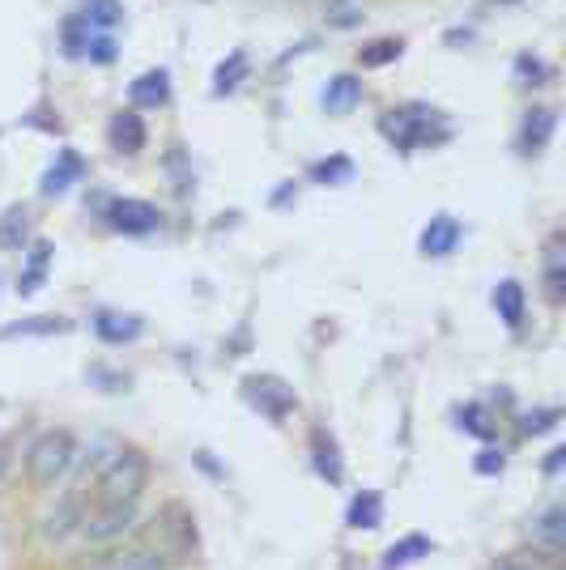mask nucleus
<instances>
[{
  "instance_id": "4",
  "label": "nucleus",
  "mask_w": 566,
  "mask_h": 570,
  "mask_svg": "<svg viewBox=\"0 0 566 570\" xmlns=\"http://www.w3.org/2000/svg\"><path fill=\"white\" fill-rule=\"evenodd\" d=\"M439 111H426V107H405V111H388V120H384V132L392 137V145L401 149V154H413V149H426V145H435L443 141L447 132L439 128Z\"/></svg>"
},
{
  "instance_id": "28",
  "label": "nucleus",
  "mask_w": 566,
  "mask_h": 570,
  "mask_svg": "<svg viewBox=\"0 0 566 570\" xmlns=\"http://www.w3.org/2000/svg\"><path fill=\"white\" fill-rule=\"evenodd\" d=\"M90 39H94V26H90L86 18H81V13H77V18L64 22V52H69V56H86Z\"/></svg>"
},
{
  "instance_id": "31",
  "label": "nucleus",
  "mask_w": 566,
  "mask_h": 570,
  "mask_svg": "<svg viewBox=\"0 0 566 570\" xmlns=\"http://www.w3.org/2000/svg\"><path fill=\"white\" fill-rule=\"evenodd\" d=\"M396 56H401V39H379V43L366 47V52H358V60L366 64V69H379V64H388Z\"/></svg>"
},
{
  "instance_id": "10",
  "label": "nucleus",
  "mask_w": 566,
  "mask_h": 570,
  "mask_svg": "<svg viewBox=\"0 0 566 570\" xmlns=\"http://www.w3.org/2000/svg\"><path fill=\"white\" fill-rule=\"evenodd\" d=\"M311 460H315V473H320L328 485H341V481H345L341 447H337V439H332L324 426H315V430H311Z\"/></svg>"
},
{
  "instance_id": "35",
  "label": "nucleus",
  "mask_w": 566,
  "mask_h": 570,
  "mask_svg": "<svg viewBox=\"0 0 566 570\" xmlns=\"http://www.w3.org/2000/svg\"><path fill=\"white\" fill-rule=\"evenodd\" d=\"M86 56H90L94 64H111V60H115V43H111V35H94L90 47H86Z\"/></svg>"
},
{
  "instance_id": "32",
  "label": "nucleus",
  "mask_w": 566,
  "mask_h": 570,
  "mask_svg": "<svg viewBox=\"0 0 566 570\" xmlns=\"http://www.w3.org/2000/svg\"><path fill=\"white\" fill-rule=\"evenodd\" d=\"M515 77H520V86H541V81L549 77V69H545L541 60L520 56V60H515Z\"/></svg>"
},
{
  "instance_id": "22",
  "label": "nucleus",
  "mask_w": 566,
  "mask_h": 570,
  "mask_svg": "<svg viewBox=\"0 0 566 570\" xmlns=\"http://www.w3.org/2000/svg\"><path fill=\"white\" fill-rule=\"evenodd\" d=\"M545 290H549V298H562V290H566V251H562V234H554L549 239V247H545Z\"/></svg>"
},
{
  "instance_id": "14",
  "label": "nucleus",
  "mask_w": 566,
  "mask_h": 570,
  "mask_svg": "<svg viewBox=\"0 0 566 570\" xmlns=\"http://www.w3.org/2000/svg\"><path fill=\"white\" fill-rule=\"evenodd\" d=\"M532 541H537L549 558H558L562 545H566V511L562 507H549L532 519Z\"/></svg>"
},
{
  "instance_id": "17",
  "label": "nucleus",
  "mask_w": 566,
  "mask_h": 570,
  "mask_svg": "<svg viewBox=\"0 0 566 570\" xmlns=\"http://www.w3.org/2000/svg\"><path fill=\"white\" fill-rule=\"evenodd\" d=\"M430 553H435V541H430V536H422V532H409L405 541H396V545L384 553V570H405V566H413V562L430 558Z\"/></svg>"
},
{
  "instance_id": "24",
  "label": "nucleus",
  "mask_w": 566,
  "mask_h": 570,
  "mask_svg": "<svg viewBox=\"0 0 566 570\" xmlns=\"http://www.w3.org/2000/svg\"><path fill=\"white\" fill-rule=\"evenodd\" d=\"M47 260H52V247L47 243H35V256H30V268L22 273V281H18V294L22 298H30L43 285V277H47Z\"/></svg>"
},
{
  "instance_id": "8",
  "label": "nucleus",
  "mask_w": 566,
  "mask_h": 570,
  "mask_svg": "<svg viewBox=\"0 0 566 570\" xmlns=\"http://www.w3.org/2000/svg\"><path fill=\"white\" fill-rule=\"evenodd\" d=\"M81 175H86V162H81L77 149H60L56 162L43 171L39 192H43V196H64V192L73 188V183H81Z\"/></svg>"
},
{
  "instance_id": "9",
  "label": "nucleus",
  "mask_w": 566,
  "mask_h": 570,
  "mask_svg": "<svg viewBox=\"0 0 566 570\" xmlns=\"http://www.w3.org/2000/svg\"><path fill=\"white\" fill-rule=\"evenodd\" d=\"M460 222L452 213H439V217H430L426 222V230H422V256H430V260H443V256H452L456 251V243H460Z\"/></svg>"
},
{
  "instance_id": "6",
  "label": "nucleus",
  "mask_w": 566,
  "mask_h": 570,
  "mask_svg": "<svg viewBox=\"0 0 566 570\" xmlns=\"http://www.w3.org/2000/svg\"><path fill=\"white\" fill-rule=\"evenodd\" d=\"M243 392L247 400L269 417V422H286V417L294 413V392L281 383L277 375H252V379H243Z\"/></svg>"
},
{
  "instance_id": "34",
  "label": "nucleus",
  "mask_w": 566,
  "mask_h": 570,
  "mask_svg": "<svg viewBox=\"0 0 566 570\" xmlns=\"http://www.w3.org/2000/svg\"><path fill=\"white\" fill-rule=\"evenodd\" d=\"M558 417H562L558 409H537V413H528V417H524L520 430H524V434H545V430H554V426H558Z\"/></svg>"
},
{
  "instance_id": "20",
  "label": "nucleus",
  "mask_w": 566,
  "mask_h": 570,
  "mask_svg": "<svg viewBox=\"0 0 566 570\" xmlns=\"http://www.w3.org/2000/svg\"><path fill=\"white\" fill-rule=\"evenodd\" d=\"M345 524L349 528H366V532H371V528H379V524H384V498H379L375 490H362V494H354V502H349V511H345Z\"/></svg>"
},
{
  "instance_id": "3",
  "label": "nucleus",
  "mask_w": 566,
  "mask_h": 570,
  "mask_svg": "<svg viewBox=\"0 0 566 570\" xmlns=\"http://www.w3.org/2000/svg\"><path fill=\"white\" fill-rule=\"evenodd\" d=\"M77 464V439L69 430H43L26 447V473L35 485H56Z\"/></svg>"
},
{
  "instance_id": "25",
  "label": "nucleus",
  "mask_w": 566,
  "mask_h": 570,
  "mask_svg": "<svg viewBox=\"0 0 566 570\" xmlns=\"http://www.w3.org/2000/svg\"><path fill=\"white\" fill-rule=\"evenodd\" d=\"M81 18H86L94 30H111V26H120L124 9H120V0H86Z\"/></svg>"
},
{
  "instance_id": "38",
  "label": "nucleus",
  "mask_w": 566,
  "mask_h": 570,
  "mask_svg": "<svg viewBox=\"0 0 566 570\" xmlns=\"http://www.w3.org/2000/svg\"><path fill=\"white\" fill-rule=\"evenodd\" d=\"M498 570H537V566H528V562H520V558H511V562H503Z\"/></svg>"
},
{
  "instance_id": "12",
  "label": "nucleus",
  "mask_w": 566,
  "mask_h": 570,
  "mask_svg": "<svg viewBox=\"0 0 566 570\" xmlns=\"http://www.w3.org/2000/svg\"><path fill=\"white\" fill-rule=\"evenodd\" d=\"M81 515H86V502H81L77 494L64 498L56 511L43 515V536L47 541H69L73 532H81Z\"/></svg>"
},
{
  "instance_id": "1",
  "label": "nucleus",
  "mask_w": 566,
  "mask_h": 570,
  "mask_svg": "<svg viewBox=\"0 0 566 570\" xmlns=\"http://www.w3.org/2000/svg\"><path fill=\"white\" fill-rule=\"evenodd\" d=\"M145 481H149V460L137 447H124V451H115L111 460H103V468H98V477H94V490L81 494V502L90 498V507L137 502L141 490H145Z\"/></svg>"
},
{
  "instance_id": "23",
  "label": "nucleus",
  "mask_w": 566,
  "mask_h": 570,
  "mask_svg": "<svg viewBox=\"0 0 566 570\" xmlns=\"http://www.w3.org/2000/svg\"><path fill=\"white\" fill-rule=\"evenodd\" d=\"M247 77V56L243 52H230V60L218 64V73H213V94H230Z\"/></svg>"
},
{
  "instance_id": "21",
  "label": "nucleus",
  "mask_w": 566,
  "mask_h": 570,
  "mask_svg": "<svg viewBox=\"0 0 566 570\" xmlns=\"http://www.w3.org/2000/svg\"><path fill=\"white\" fill-rule=\"evenodd\" d=\"M103 570H171V562H166L158 549H149V545H137V549L111 553V558L103 562Z\"/></svg>"
},
{
  "instance_id": "13",
  "label": "nucleus",
  "mask_w": 566,
  "mask_h": 570,
  "mask_svg": "<svg viewBox=\"0 0 566 570\" xmlns=\"http://www.w3.org/2000/svg\"><path fill=\"white\" fill-rule=\"evenodd\" d=\"M107 141H111L115 154H141V149H145V124H141V115H137V111H120V115L111 120V128H107Z\"/></svg>"
},
{
  "instance_id": "33",
  "label": "nucleus",
  "mask_w": 566,
  "mask_h": 570,
  "mask_svg": "<svg viewBox=\"0 0 566 570\" xmlns=\"http://www.w3.org/2000/svg\"><path fill=\"white\" fill-rule=\"evenodd\" d=\"M473 468H477L481 477H498V473H503V468H507L503 447H486V451H481V456L473 460Z\"/></svg>"
},
{
  "instance_id": "18",
  "label": "nucleus",
  "mask_w": 566,
  "mask_h": 570,
  "mask_svg": "<svg viewBox=\"0 0 566 570\" xmlns=\"http://www.w3.org/2000/svg\"><path fill=\"white\" fill-rule=\"evenodd\" d=\"M494 311L507 328H520L524 324V285L520 281H498L494 285Z\"/></svg>"
},
{
  "instance_id": "16",
  "label": "nucleus",
  "mask_w": 566,
  "mask_h": 570,
  "mask_svg": "<svg viewBox=\"0 0 566 570\" xmlns=\"http://www.w3.org/2000/svg\"><path fill=\"white\" fill-rule=\"evenodd\" d=\"M320 103H324V111H328V115H345V111H354V107L362 103V81H358V77H349V73L332 77Z\"/></svg>"
},
{
  "instance_id": "11",
  "label": "nucleus",
  "mask_w": 566,
  "mask_h": 570,
  "mask_svg": "<svg viewBox=\"0 0 566 570\" xmlns=\"http://www.w3.org/2000/svg\"><path fill=\"white\" fill-rule=\"evenodd\" d=\"M94 332H98V341H107V345H128L145 332V320L141 315H124V311H98Z\"/></svg>"
},
{
  "instance_id": "15",
  "label": "nucleus",
  "mask_w": 566,
  "mask_h": 570,
  "mask_svg": "<svg viewBox=\"0 0 566 570\" xmlns=\"http://www.w3.org/2000/svg\"><path fill=\"white\" fill-rule=\"evenodd\" d=\"M554 124H558V115L549 107H532L524 115V128H520V149H524V154H541V149L549 145V137H554Z\"/></svg>"
},
{
  "instance_id": "19",
  "label": "nucleus",
  "mask_w": 566,
  "mask_h": 570,
  "mask_svg": "<svg viewBox=\"0 0 566 570\" xmlns=\"http://www.w3.org/2000/svg\"><path fill=\"white\" fill-rule=\"evenodd\" d=\"M132 103L137 107H162L166 98H171V77H166V69H149L141 73L137 81H132Z\"/></svg>"
},
{
  "instance_id": "37",
  "label": "nucleus",
  "mask_w": 566,
  "mask_h": 570,
  "mask_svg": "<svg viewBox=\"0 0 566 570\" xmlns=\"http://www.w3.org/2000/svg\"><path fill=\"white\" fill-rule=\"evenodd\" d=\"M9 464H13V439H0V477L9 473Z\"/></svg>"
},
{
  "instance_id": "30",
  "label": "nucleus",
  "mask_w": 566,
  "mask_h": 570,
  "mask_svg": "<svg viewBox=\"0 0 566 570\" xmlns=\"http://www.w3.org/2000/svg\"><path fill=\"white\" fill-rule=\"evenodd\" d=\"M349 175H354V162H349V158H328V162L311 166V179L324 183V188H328V183H345Z\"/></svg>"
},
{
  "instance_id": "2",
  "label": "nucleus",
  "mask_w": 566,
  "mask_h": 570,
  "mask_svg": "<svg viewBox=\"0 0 566 570\" xmlns=\"http://www.w3.org/2000/svg\"><path fill=\"white\" fill-rule=\"evenodd\" d=\"M145 545L158 549L171 566L192 562L196 558V519H192V511L183 507V502H166V507L149 519Z\"/></svg>"
},
{
  "instance_id": "27",
  "label": "nucleus",
  "mask_w": 566,
  "mask_h": 570,
  "mask_svg": "<svg viewBox=\"0 0 566 570\" xmlns=\"http://www.w3.org/2000/svg\"><path fill=\"white\" fill-rule=\"evenodd\" d=\"M73 324L69 320H52V315H39V320H22V324H9L5 337H47V332H69Z\"/></svg>"
},
{
  "instance_id": "36",
  "label": "nucleus",
  "mask_w": 566,
  "mask_h": 570,
  "mask_svg": "<svg viewBox=\"0 0 566 570\" xmlns=\"http://www.w3.org/2000/svg\"><path fill=\"white\" fill-rule=\"evenodd\" d=\"M562 464H566V447H554V451L545 456V473H549V477H558V473H562Z\"/></svg>"
},
{
  "instance_id": "26",
  "label": "nucleus",
  "mask_w": 566,
  "mask_h": 570,
  "mask_svg": "<svg viewBox=\"0 0 566 570\" xmlns=\"http://www.w3.org/2000/svg\"><path fill=\"white\" fill-rule=\"evenodd\" d=\"M26 230H30V213L26 209H9L5 222H0V247L5 251H18L26 243Z\"/></svg>"
},
{
  "instance_id": "29",
  "label": "nucleus",
  "mask_w": 566,
  "mask_h": 570,
  "mask_svg": "<svg viewBox=\"0 0 566 570\" xmlns=\"http://www.w3.org/2000/svg\"><path fill=\"white\" fill-rule=\"evenodd\" d=\"M456 422H460V430L477 434V439H494V422H490V413L481 409V405H464L456 413Z\"/></svg>"
},
{
  "instance_id": "5",
  "label": "nucleus",
  "mask_w": 566,
  "mask_h": 570,
  "mask_svg": "<svg viewBox=\"0 0 566 570\" xmlns=\"http://www.w3.org/2000/svg\"><path fill=\"white\" fill-rule=\"evenodd\" d=\"M137 528V502H115V507H90L81 515V536L90 545H111Z\"/></svg>"
},
{
  "instance_id": "7",
  "label": "nucleus",
  "mask_w": 566,
  "mask_h": 570,
  "mask_svg": "<svg viewBox=\"0 0 566 570\" xmlns=\"http://www.w3.org/2000/svg\"><path fill=\"white\" fill-rule=\"evenodd\" d=\"M158 222H162V213L149 205V200L120 196L107 205V226L120 234H149V230H158Z\"/></svg>"
}]
</instances>
